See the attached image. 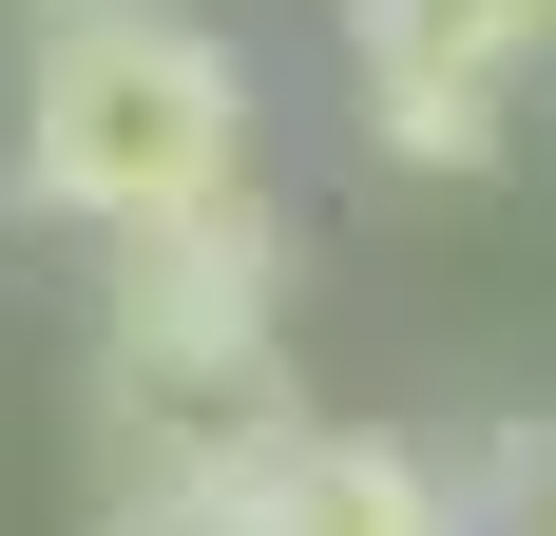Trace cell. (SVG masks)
I'll use <instances>...</instances> for the list:
<instances>
[{
    "label": "cell",
    "mask_w": 556,
    "mask_h": 536,
    "mask_svg": "<svg viewBox=\"0 0 556 536\" xmlns=\"http://www.w3.org/2000/svg\"><path fill=\"white\" fill-rule=\"evenodd\" d=\"M20 192L97 230H173L250 192V58L173 0H115V20H58L39 77H20Z\"/></svg>",
    "instance_id": "obj_1"
},
{
    "label": "cell",
    "mask_w": 556,
    "mask_h": 536,
    "mask_svg": "<svg viewBox=\"0 0 556 536\" xmlns=\"http://www.w3.org/2000/svg\"><path fill=\"white\" fill-rule=\"evenodd\" d=\"M269 192H212L173 230H115V365H269Z\"/></svg>",
    "instance_id": "obj_2"
},
{
    "label": "cell",
    "mask_w": 556,
    "mask_h": 536,
    "mask_svg": "<svg viewBox=\"0 0 556 536\" xmlns=\"http://www.w3.org/2000/svg\"><path fill=\"white\" fill-rule=\"evenodd\" d=\"M556 39V0H365V97H384V154L480 173L500 154V77Z\"/></svg>",
    "instance_id": "obj_3"
},
{
    "label": "cell",
    "mask_w": 556,
    "mask_h": 536,
    "mask_svg": "<svg viewBox=\"0 0 556 536\" xmlns=\"http://www.w3.org/2000/svg\"><path fill=\"white\" fill-rule=\"evenodd\" d=\"M250 536H460V498L403 460V441H345V422H307L250 480Z\"/></svg>",
    "instance_id": "obj_4"
},
{
    "label": "cell",
    "mask_w": 556,
    "mask_h": 536,
    "mask_svg": "<svg viewBox=\"0 0 556 536\" xmlns=\"http://www.w3.org/2000/svg\"><path fill=\"white\" fill-rule=\"evenodd\" d=\"M97 536H250V498H115Z\"/></svg>",
    "instance_id": "obj_5"
},
{
    "label": "cell",
    "mask_w": 556,
    "mask_h": 536,
    "mask_svg": "<svg viewBox=\"0 0 556 536\" xmlns=\"http://www.w3.org/2000/svg\"><path fill=\"white\" fill-rule=\"evenodd\" d=\"M345 20H365V0H345Z\"/></svg>",
    "instance_id": "obj_6"
}]
</instances>
